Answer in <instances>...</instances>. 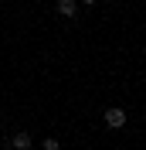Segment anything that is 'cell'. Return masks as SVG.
Instances as JSON below:
<instances>
[{
  "label": "cell",
  "mask_w": 146,
  "mask_h": 150,
  "mask_svg": "<svg viewBox=\"0 0 146 150\" xmlns=\"http://www.w3.org/2000/svg\"><path fill=\"white\" fill-rule=\"evenodd\" d=\"M58 14L72 17V14H75V0H58Z\"/></svg>",
  "instance_id": "cell-2"
},
{
  "label": "cell",
  "mask_w": 146,
  "mask_h": 150,
  "mask_svg": "<svg viewBox=\"0 0 146 150\" xmlns=\"http://www.w3.org/2000/svg\"><path fill=\"white\" fill-rule=\"evenodd\" d=\"M105 123H109V126H126V112L119 109V106H112V109H105Z\"/></svg>",
  "instance_id": "cell-1"
},
{
  "label": "cell",
  "mask_w": 146,
  "mask_h": 150,
  "mask_svg": "<svg viewBox=\"0 0 146 150\" xmlns=\"http://www.w3.org/2000/svg\"><path fill=\"white\" fill-rule=\"evenodd\" d=\"M85 4H99V0H85Z\"/></svg>",
  "instance_id": "cell-5"
},
{
  "label": "cell",
  "mask_w": 146,
  "mask_h": 150,
  "mask_svg": "<svg viewBox=\"0 0 146 150\" xmlns=\"http://www.w3.org/2000/svg\"><path fill=\"white\" fill-rule=\"evenodd\" d=\"M44 150H58V140H44Z\"/></svg>",
  "instance_id": "cell-4"
},
{
  "label": "cell",
  "mask_w": 146,
  "mask_h": 150,
  "mask_svg": "<svg viewBox=\"0 0 146 150\" xmlns=\"http://www.w3.org/2000/svg\"><path fill=\"white\" fill-rule=\"evenodd\" d=\"M10 143H14L17 150H27V147H31V137H27V133H17V137H14Z\"/></svg>",
  "instance_id": "cell-3"
}]
</instances>
